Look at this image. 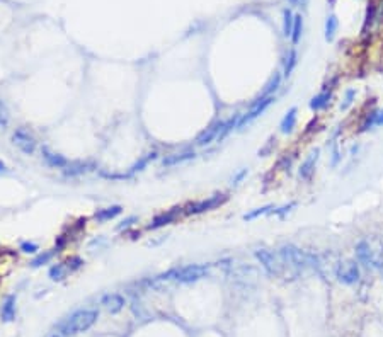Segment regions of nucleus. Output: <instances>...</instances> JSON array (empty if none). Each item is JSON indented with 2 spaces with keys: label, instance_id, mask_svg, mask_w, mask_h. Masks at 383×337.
Wrapping results in <instances>:
<instances>
[{
  "label": "nucleus",
  "instance_id": "nucleus-1",
  "mask_svg": "<svg viewBox=\"0 0 383 337\" xmlns=\"http://www.w3.org/2000/svg\"><path fill=\"white\" fill-rule=\"evenodd\" d=\"M279 255L283 259V262L291 264L295 268H317L320 264V259L317 257L315 254L312 252H305V250L298 249L293 244H286L279 249Z\"/></svg>",
  "mask_w": 383,
  "mask_h": 337
},
{
  "label": "nucleus",
  "instance_id": "nucleus-2",
  "mask_svg": "<svg viewBox=\"0 0 383 337\" xmlns=\"http://www.w3.org/2000/svg\"><path fill=\"white\" fill-rule=\"evenodd\" d=\"M97 310H82L77 311L70 317L68 320L61 325V334L63 335H71V334H79V332H85L89 330L92 325L95 324L97 320Z\"/></svg>",
  "mask_w": 383,
  "mask_h": 337
},
{
  "label": "nucleus",
  "instance_id": "nucleus-3",
  "mask_svg": "<svg viewBox=\"0 0 383 337\" xmlns=\"http://www.w3.org/2000/svg\"><path fill=\"white\" fill-rule=\"evenodd\" d=\"M206 274H208V266L191 264L186 266V268H176L167 271L165 274L160 276V279H174L179 281V283H194V281L204 278Z\"/></svg>",
  "mask_w": 383,
  "mask_h": 337
},
{
  "label": "nucleus",
  "instance_id": "nucleus-4",
  "mask_svg": "<svg viewBox=\"0 0 383 337\" xmlns=\"http://www.w3.org/2000/svg\"><path fill=\"white\" fill-rule=\"evenodd\" d=\"M357 260L347 259V260H341L336 268V276L337 279L342 281L346 284H352L360 279V268H357Z\"/></svg>",
  "mask_w": 383,
  "mask_h": 337
},
{
  "label": "nucleus",
  "instance_id": "nucleus-5",
  "mask_svg": "<svg viewBox=\"0 0 383 337\" xmlns=\"http://www.w3.org/2000/svg\"><path fill=\"white\" fill-rule=\"evenodd\" d=\"M273 101H274L273 95H269V97H259V99L254 102V106L250 107V111L247 112V114L240 117V121H238V125H237L238 130H242L245 125H249L250 121H254L255 117H259L271 104H273Z\"/></svg>",
  "mask_w": 383,
  "mask_h": 337
},
{
  "label": "nucleus",
  "instance_id": "nucleus-6",
  "mask_svg": "<svg viewBox=\"0 0 383 337\" xmlns=\"http://www.w3.org/2000/svg\"><path fill=\"white\" fill-rule=\"evenodd\" d=\"M356 259L360 264L366 266V268H371V269L380 268V266L383 264L380 257L371 250L370 244H366V242H360L356 245Z\"/></svg>",
  "mask_w": 383,
  "mask_h": 337
},
{
  "label": "nucleus",
  "instance_id": "nucleus-7",
  "mask_svg": "<svg viewBox=\"0 0 383 337\" xmlns=\"http://www.w3.org/2000/svg\"><path fill=\"white\" fill-rule=\"evenodd\" d=\"M12 143L19 148L20 152L28 153V155H31V153L36 150L34 138L31 136L29 133H26L24 130H15L12 133Z\"/></svg>",
  "mask_w": 383,
  "mask_h": 337
},
{
  "label": "nucleus",
  "instance_id": "nucleus-8",
  "mask_svg": "<svg viewBox=\"0 0 383 337\" xmlns=\"http://www.w3.org/2000/svg\"><path fill=\"white\" fill-rule=\"evenodd\" d=\"M255 257H257V260L262 264V268L268 271L269 274H278L279 262L273 252H269L268 249H257L255 250Z\"/></svg>",
  "mask_w": 383,
  "mask_h": 337
},
{
  "label": "nucleus",
  "instance_id": "nucleus-9",
  "mask_svg": "<svg viewBox=\"0 0 383 337\" xmlns=\"http://www.w3.org/2000/svg\"><path fill=\"white\" fill-rule=\"evenodd\" d=\"M101 305L104 306L109 314H117V311H121L123 306H125V298L117 293H109V295L102 296Z\"/></svg>",
  "mask_w": 383,
  "mask_h": 337
},
{
  "label": "nucleus",
  "instance_id": "nucleus-10",
  "mask_svg": "<svg viewBox=\"0 0 383 337\" xmlns=\"http://www.w3.org/2000/svg\"><path fill=\"white\" fill-rule=\"evenodd\" d=\"M222 128H223V123L222 121H217L214 125H211L209 128H206L201 135L198 136V140H196V143L199 147H204V145H209L214 138H218V135H220V131H222Z\"/></svg>",
  "mask_w": 383,
  "mask_h": 337
},
{
  "label": "nucleus",
  "instance_id": "nucleus-11",
  "mask_svg": "<svg viewBox=\"0 0 383 337\" xmlns=\"http://www.w3.org/2000/svg\"><path fill=\"white\" fill-rule=\"evenodd\" d=\"M319 155H320V150L319 148H315V150L306 157V160L301 163V167H300V177L301 179L308 181V179L312 177V174H314V171H315V163H317V160H319Z\"/></svg>",
  "mask_w": 383,
  "mask_h": 337
},
{
  "label": "nucleus",
  "instance_id": "nucleus-12",
  "mask_svg": "<svg viewBox=\"0 0 383 337\" xmlns=\"http://www.w3.org/2000/svg\"><path fill=\"white\" fill-rule=\"evenodd\" d=\"M225 201V198H222V194H217V196L209 198L208 201L204 199V201H199L196 204H193L191 208H189V213H203V211H208V209H213L217 208L218 204H222Z\"/></svg>",
  "mask_w": 383,
  "mask_h": 337
},
{
  "label": "nucleus",
  "instance_id": "nucleus-13",
  "mask_svg": "<svg viewBox=\"0 0 383 337\" xmlns=\"http://www.w3.org/2000/svg\"><path fill=\"white\" fill-rule=\"evenodd\" d=\"M43 157H44V160H46V163H48L50 167L61 168V167L68 165V160H66L63 155H58V153L50 152L48 148H43Z\"/></svg>",
  "mask_w": 383,
  "mask_h": 337
},
{
  "label": "nucleus",
  "instance_id": "nucleus-14",
  "mask_svg": "<svg viewBox=\"0 0 383 337\" xmlns=\"http://www.w3.org/2000/svg\"><path fill=\"white\" fill-rule=\"evenodd\" d=\"M296 112H298V109L296 107H291V109L286 112L284 117L281 119V133H284V135H288V133L293 131V128L296 125Z\"/></svg>",
  "mask_w": 383,
  "mask_h": 337
},
{
  "label": "nucleus",
  "instance_id": "nucleus-15",
  "mask_svg": "<svg viewBox=\"0 0 383 337\" xmlns=\"http://www.w3.org/2000/svg\"><path fill=\"white\" fill-rule=\"evenodd\" d=\"M330 97H332V94L329 90H324V92H320V94H317L315 97H312V101H310V109L312 111H320V109H324V107H327V104L330 102Z\"/></svg>",
  "mask_w": 383,
  "mask_h": 337
},
{
  "label": "nucleus",
  "instance_id": "nucleus-16",
  "mask_svg": "<svg viewBox=\"0 0 383 337\" xmlns=\"http://www.w3.org/2000/svg\"><path fill=\"white\" fill-rule=\"evenodd\" d=\"M14 317H15V296L10 295L5 298L2 305V319L5 322H10V320H14Z\"/></svg>",
  "mask_w": 383,
  "mask_h": 337
},
{
  "label": "nucleus",
  "instance_id": "nucleus-17",
  "mask_svg": "<svg viewBox=\"0 0 383 337\" xmlns=\"http://www.w3.org/2000/svg\"><path fill=\"white\" fill-rule=\"evenodd\" d=\"M189 158H194V152H184V153H176V155H169L162 160L163 167H172L177 165V163H182L189 160Z\"/></svg>",
  "mask_w": 383,
  "mask_h": 337
},
{
  "label": "nucleus",
  "instance_id": "nucleus-18",
  "mask_svg": "<svg viewBox=\"0 0 383 337\" xmlns=\"http://www.w3.org/2000/svg\"><path fill=\"white\" fill-rule=\"evenodd\" d=\"M119 213H121V206L114 204V206H109V208H104V209H101V211H97L95 220H99V222H107V220L117 216Z\"/></svg>",
  "mask_w": 383,
  "mask_h": 337
},
{
  "label": "nucleus",
  "instance_id": "nucleus-19",
  "mask_svg": "<svg viewBox=\"0 0 383 337\" xmlns=\"http://www.w3.org/2000/svg\"><path fill=\"white\" fill-rule=\"evenodd\" d=\"M279 85H281V75H279V74H274L273 77H271V80L268 82V85H266V89L262 90V94H260V97H269V95H273V92L278 90Z\"/></svg>",
  "mask_w": 383,
  "mask_h": 337
},
{
  "label": "nucleus",
  "instance_id": "nucleus-20",
  "mask_svg": "<svg viewBox=\"0 0 383 337\" xmlns=\"http://www.w3.org/2000/svg\"><path fill=\"white\" fill-rule=\"evenodd\" d=\"M293 22H295V15L290 9H286L283 12V34L288 38L291 36V31H293Z\"/></svg>",
  "mask_w": 383,
  "mask_h": 337
},
{
  "label": "nucleus",
  "instance_id": "nucleus-21",
  "mask_svg": "<svg viewBox=\"0 0 383 337\" xmlns=\"http://www.w3.org/2000/svg\"><path fill=\"white\" fill-rule=\"evenodd\" d=\"M174 218H176V214L174 213H163V214H160V216H157L155 220H153V222L148 225V228L155 230L158 227H163V225H169L171 222H174Z\"/></svg>",
  "mask_w": 383,
  "mask_h": 337
},
{
  "label": "nucleus",
  "instance_id": "nucleus-22",
  "mask_svg": "<svg viewBox=\"0 0 383 337\" xmlns=\"http://www.w3.org/2000/svg\"><path fill=\"white\" fill-rule=\"evenodd\" d=\"M301 33H303V19H301V15H295L293 31H291V41H293V44L300 41Z\"/></svg>",
  "mask_w": 383,
  "mask_h": 337
},
{
  "label": "nucleus",
  "instance_id": "nucleus-23",
  "mask_svg": "<svg viewBox=\"0 0 383 337\" xmlns=\"http://www.w3.org/2000/svg\"><path fill=\"white\" fill-rule=\"evenodd\" d=\"M336 31H337V17L336 15H329L325 20V39L327 41L334 39Z\"/></svg>",
  "mask_w": 383,
  "mask_h": 337
},
{
  "label": "nucleus",
  "instance_id": "nucleus-24",
  "mask_svg": "<svg viewBox=\"0 0 383 337\" xmlns=\"http://www.w3.org/2000/svg\"><path fill=\"white\" fill-rule=\"evenodd\" d=\"M296 51L295 50H291L290 53H288V58H286V63H284V77H290L291 75V71H293V68L296 66Z\"/></svg>",
  "mask_w": 383,
  "mask_h": 337
},
{
  "label": "nucleus",
  "instance_id": "nucleus-25",
  "mask_svg": "<svg viewBox=\"0 0 383 337\" xmlns=\"http://www.w3.org/2000/svg\"><path fill=\"white\" fill-rule=\"evenodd\" d=\"M65 273H66V269L63 264H55L53 268L50 269V278L53 281H60L65 278Z\"/></svg>",
  "mask_w": 383,
  "mask_h": 337
},
{
  "label": "nucleus",
  "instance_id": "nucleus-26",
  "mask_svg": "<svg viewBox=\"0 0 383 337\" xmlns=\"http://www.w3.org/2000/svg\"><path fill=\"white\" fill-rule=\"evenodd\" d=\"M271 208H273V206H262V208L254 209V211H250V213H247V214H244V220H245V222H250V220H255V218L262 216V214L269 213V209H271Z\"/></svg>",
  "mask_w": 383,
  "mask_h": 337
},
{
  "label": "nucleus",
  "instance_id": "nucleus-27",
  "mask_svg": "<svg viewBox=\"0 0 383 337\" xmlns=\"http://www.w3.org/2000/svg\"><path fill=\"white\" fill-rule=\"evenodd\" d=\"M51 252H43V254H39L38 257L36 259H33V262H31V266L33 268H39V266H43V264H48V260L51 259Z\"/></svg>",
  "mask_w": 383,
  "mask_h": 337
},
{
  "label": "nucleus",
  "instance_id": "nucleus-28",
  "mask_svg": "<svg viewBox=\"0 0 383 337\" xmlns=\"http://www.w3.org/2000/svg\"><path fill=\"white\" fill-rule=\"evenodd\" d=\"M354 97H356V90H354V89L346 90V97H344V102H342V104H341V109H342V111H346L347 107H349V106L352 104V101H354Z\"/></svg>",
  "mask_w": 383,
  "mask_h": 337
},
{
  "label": "nucleus",
  "instance_id": "nucleus-29",
  "mask_svg": "<svg viewBox=\"0 0 383 337\" xmlns=\"http://www.w3.org/2000/svg\"><path fill=\"white\" fill-rule=\"evenodd\" d=\"M7 123H9V111L4 102L0 101V128L7 126Z\"/></svg>",
  "mask_w": 383,
  "mask_h": 337
},
{
  "label": "nucleus",
  "instance_id": "nucleus-30",
  "mask_svg": "<svg viewBox=\"0 0 383 337\" xmlns=\"http://www.w3.org/2000/svg\"><path fill=\"white\" fill-rule=\"evenodd\" d=\"M153 157H155V153H148V155H147V157H143V158H141V160H140V162H136V163H135V165H133V167H131V172H136V171H141V168H143V167H145V165H147V163H148V160H152V158H153Z\"/></svg>",
  "mask_w": 383,
  "mask_h": 337
},
{
  "label": "nucleus",
  "instance_id": "nucleus-31",
  "mask_svg": "<svg viewBox=\"0 0 383 337\" xmlns=\"http://www.w3.org/2000/svg\"><path fill=\"white\" fill-rule=\"evenodd\" d=\"M20 250L26 254H34V252H38L39 247H38V244H34V242H22L20 244Z\"/></svg>",
  "mask_w": 383,
  "mask_h": 337
},
{
  "label": "nucleus",
  "instance_id": "nucleus-32",
  "mask_svg": "<svg viewBox=\"0 0 383 337\" xmlns=\"http://www.w3.org/2000/svg\"><path fill=\"white\" fill-rule=\"evenodd\" d=\"M135 216H131V218H128V220H125V222H121V225H119V227H117V230H123V228H128V227H130V225L133 223V222H135Z\"/></svg>",
  "mask_w": 383,
  "mask_h": 337
},
{
  "label": "nucleus",
  "instance_id": "nucleus-33",
  "mask_svg": "<svg viewBox=\"0 0 383 337\" xmlns=\"http://www.w3.org/2000/svg\"><path fill=\"white\" fill-rule=\"evenodd\" d=\"M245 176H247V168H244V171H240V172L237 174V176H235V179H233V184H238V182L242 181V179L245 177Z\"/></svg>",
  "mask_w": 383,
  "mask_h": 337
},
{
  "label": "nucleus",
  "instance_id": "nucleus-34",
  "mask_svg": "<svg viewBox=\"0 0 383 337\" xmlns=\"http://www.w3.org/2000/svg\"><path fill=\"white\" fill-rule=\"evenodd\" d=\"M5 171H7V165H5V163H4L2 160H0V174L5 172Z\"/></svg>",
  "mask_w": 383,
  "mask_h": 337
},
{
  "label": "nucleus",
  "instance_id": "nucleus-35",
  "mask_svg": "<svg viewBox=\"0 0 383 337\" xmlns=\"http://www.w3.org/2000/svg\"><path fill=\"white\" fill-rule=\"evenodd\" d=\"M290 4H291V5H298L300 0H290Z\"/></svg>",
  "mask_w": 383,
  "mask_h": 337
},
{
  "label": "nucleus",
  "instance_id": "nucleus-36",
  "mask_svg": "<svg viewBox=\"0 0 383 337\" xmlns=\"http://www.w3.org/2000/svg\"><path fill=\"white\" fill-rule=\"evenodd\" d=\"M53 337H63V334H55Z\"/></svg>",
  "mask_w": 383,
  "mask_h": 337
}]
</instances>
